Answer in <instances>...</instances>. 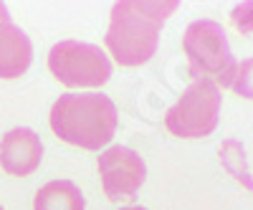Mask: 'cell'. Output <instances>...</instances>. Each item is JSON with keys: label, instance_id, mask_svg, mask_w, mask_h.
<instances>
[{"label": "cell", "instance_id": "ba28073f", "mask_svg": "<svg viewBox=\"0 0 253 210\" xmlns=\"http://www.w3.org/2000/svg\"><path fill=\"white\" fill-rule=\"evenodd\" d=\"M33 58V46L31 38L13 26L10 20L0 23V79H18L23 76L31 66Z\"/></svg>", "mask_w": 253, "mask_h": 210}, {"label": "cell", "instance_id": "3957f363", "mask_svg": "<svg viewBox=\"0 0 253 210\" xmlns=\"http://www.w3.org/2000/svg\"><path fill=\"white\" fill-rule=\"evenodd\" d=\"M182 51L187 56L190 74L195 79H208L218 89L220 86L230 89L238 64L233 61L223 26H218L215 20H195V23H190L182 36Z\"/></svg>", "mask_w": 253, "mask_h": 210}, {"label": "cell", "instance_id": "9c48e42d", "mask_svg": "<svg viewBox=\"0 0 253 210\" xmlns=\"http://www.w3.org/2000/svg\"><path fill=\"white\" fill-rule=\"evenodd\" d=\"M33 210H84V195L71 180H51L36 193Z\"/></svg>", "mask_w": 253, "mask_h": 210}, {"label": "cell", "instance_id": "5b68a950", "mask_svg": "<svg viewBox=\"0 0 253 210\" xmlns=\"http://www.w3.org/2000/svg\"><path fill=\"white\" fill-rule=\"evenodd\" d=\"M48 69L63 86H104L112 76L107 53L94 43L61 41L48 51Z\"/></svg>", "mask_w": 253, "mask_h": 210}, {"label": "cell", "instance_id": "7c38bea8", "mask_svg": "<svg viewBox=\"0 0 253 210\" xmlns=\"http://www.w3.org/2000/svg\"><path fill=\"white\" fill-rule=\"evenodd\" d=\"M5 20H8V5L0 3V23H5Z\"/></svg>", "mask_w": 253, "mask_h": 210}, {"label": "cell", "instance_id": "7a4b0ae2", "mask_svg": "<svg viewBox=\"0 0 253 210\" xmlns=\"http://www.w3.org/2000/svg\"><path fill=\"white\" fill-rule=\"evenodd\" d=\"M48 124L61 142L101 150L117 132V107L104 94H63L53 101Z\"/></svg>", "mask_w": 253, "mask_h": 210}, {"label": "cell", "instance_id": "6da1fadb", "mask_svg": "<svg viewBox=\"0 0 253 210\" xmlns=\"http://www.w3.org/2000/svg\"><path fill=\"white\" fill-rule=\"evenodd\" d=\"M177 10L175 0H119L112 8L107 43L122 66H144L157 51L160 31Z\"/></svg>", "mask_w": 253, "mask_h": 210}, {"label": "cell", "instance_id": "8992f818", "mask_svg": "<svg viewBox=\"0 0 253 210\" xmlns=\"http://www.w3.org/2000/svg\"><path fill=\"white\" fill-rule=\"evenodd\" d=\"M101 187L109 200H132L147 177L144 160L129 147H109L96 160Z\"/></svg>", "mask_w": 253, "mask_h": 210}, {"label": "cell", "instance_id": "30bf717a", "mask_svg": "<svg viewBox=\"0 0 253 210\" xmlns=\"http://www.w3.org/2000/svg\"><path fill=\"white\" fill-rule=\"evenodd\" d=\"M230 91L238 94L241 99H253V58H246L243 64H238Z\"/></svg>", "mask_w": 253, "mask_h": 210}, {"label": "cell", "instance_id": "4fadbf2b", "mask_svg": "<svg viewBox=\"0 0 253 210\" xmlns=\"http://www.w3.org/2000/svg\"><path fill=\"white\" fill-rule=\"evenodd\" d=\"M122 210H144V208H139V205H126V208H122Z\"/></svg>", "mask_w": 253, "mask_h": 210}, {"label": "cell", "instance_id": "277c9868", "mask_svg": "<svg viewBox=\"0 0 253 210\" xmlns=\"http://www.w3.org/2000/svg\"><path fill=\"white\" fill-rule=\"evenodd\" d=\"M223 96L220 89L208 79H195L182 96L165 114V127L180 139H200L213 134L220 122Z\"/></svg>", "mask_w": 253, "mask_h": 210}, {"label": "cell", "instance_id": "8fae6325", "mask_svg": "<svg viewBox=\"0 0 253 210\" xmlns=\"http://www.w3.org/2000/svg\"><path fill=\"white\" fill-rule=\"evenodd\" d=\"M230 26L243 36H253V3H241L230 10Z\"/></svg>", "mask_w": 253, "mask_h": 210}, {"label": "cell", "instance_id": "5bb4252c", "mask_svg": "<svg viewBox=\"0 0 253 210\" xmlns=\"http://www.w3.org/2000/svg\"><path fill=\"white\" fill-rule=\"evenodd\" d=\"M0 210H3V205H0Z\"/></svg>", "mask_w": 253, "mask_h": 210}, {"label": "cell", "instance_id": "52a82bcc", "mask_svg": "<svg viewBox=\"0 0 253 210\" xmlns=\"http://www.w3.org/2000/svg\"><path fill=\"white\" fill-rule=\"evenodd\" d=\"M41 157H43V142L28 127L10 129L0 139V167L13 177L33 175L41 165Z\"/></svg>", "mask_w": 253, "mask_h": 210}]
</instances>
